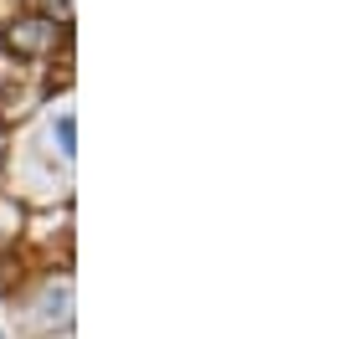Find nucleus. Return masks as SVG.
<instances>
[{
    "mask_svg": "<svg viewBox=\"0 0 354 339\" xmlns=\"http://www.w3.org/2000/svg\"><path fill=\"white\" fill-rule=\"evenodd\" d=\"M52 42H57V26H52V21H41V16H26V21H16V26H6V52L21 57V62L41 57Z\"/></svg>",
    "mask_w": 354,
    "mask_h": 339,
    "instance_id": "obj_1",
    "label": "nucleus"
}]
</instances>
